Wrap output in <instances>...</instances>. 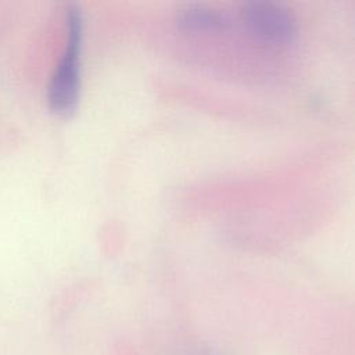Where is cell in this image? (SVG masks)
<instances>
[{"label":"cell","mask_w":355,"mask_h":355,"mask_svg":"<svg viewBox=\"0 0 355 355\" xmlns=\"http://www.w3.org/2000/svg\"><path fill=\"white\" fill-rule=\"evenodd\" d=\"M82 18L76 8L68 10L67 37L61 58L49 85V103L58 112L71 111L79 97L80 87Z\"/></svg>","instance_id":"6da1fadb"},{"label":"cell","mask_w":355,"mask_h":355,"mask_svg":"<svg viewBox=\"0 0 355 355\" xmlns=\"http://www.w3.org/2000/svg\"><path fill=\"white\" fill-rule=\"evenodd\" d=\"M245 26L259 39L286 44L290 43L297 33V24L291 12L277 3L250 1L241 10Z\"/></svg>","instance_id":"7a4b0ae2"},{"label":"cell","mask_w":355,"mask_h":355,"mask_svg":"<svg viewBox=\"0 0 355 355\" xmlns=\"http://www.w3.org/2000/svg\"><path fill=\"white\" fill-rule=\"evenodd\" d=\"M179 24L190 32H214L223 28L225 18L214 8L193 6L180 11Z\"/></svg>","instance_id":"3957f363"}]
</instances>
